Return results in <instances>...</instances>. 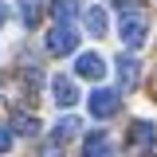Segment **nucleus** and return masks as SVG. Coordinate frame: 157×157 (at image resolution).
Listing matches in <instances>:
<instances>
[{
  "label": "nucleus",
  "instance_id": "nucleus-1",
  "mask_svg": "<svg viewBox=\"0 0 157 157\" xmlns=\"http://www.w3.org/2000/svg\"><path fill=\"white\" fill-rule=\"evenodd\" d=\"M118 36H122V43H126L130 51L145 47V39H149V20L141 16V12H134V16H122V24H118Z\"/></svg>",
  "mask_w": 157,
  "mask_h": 157
},
{
  "label": "nucleus",
  "instance_id": "nucleus-2",
  "mask_svg": "<svg viewBox=\"0 0 157 157\" xmlns=\"http://www.w3.org/2000/svg\"><path fill=\"white\" fill-rule=\"evenodd\" d=\"M75 47H78V32L71 24H55L47 32V51L51 55H75Z\"/></svg>",
  "mask_w": 157,
  "mask_h": 157
},
{
  "label": "nucleus",
  "instance_id": "nucleus-3",
  "mask_svg": "<svg viewBox=\"0 0 157 157\" xmlns=\"http://www.w3.org/2000/svg\"><path fill=\"white\" fill-rule=\"evenodd\" d=\"M86 102H90V114H94V118H114L118 110H122V98H118V90H106V86H98V90L86 98Z\"/></svg>",
  "mask_w": 157,
  "mask_h": 157
},
{
  "label": "nucleus",
  "instance_id": "nucleus-4",
  "mask_svg": "<svg viewBox=\"0 0 157 157\" xmlns=\"http://www.w3.org/2000/svg\"><path fill=\"white\" fill-rule=\"evenodd\" d=\"M75 75L78 78H94V82H98V78L106 75V59L98 55V51H82V55L75 59Z\"/></svg>",
  "mask_w": 157,
  "mask_h": 157
},
{
  "label": "nucleus",
  "instance_id": "nucleus-5",
  "mask_svg": "<svg viewBox=\"0 0 157 157\" xmlns=\"http://www.w3.org/2000/svg\"><path fill=\"white\" fill-rule=\"evenodd\" d=\"M51 98L59 102V110L75 106V102H78V86H75V78H67V75H55V78H51Z\"/></svg>",
  "mask_w": 157,
  "mask_h": 157
},
{
  "label": "nucleus",
  "instance_id": "nucleus-6",
  "mask_svg": "<svg viewBox=\"0 0 157 157\" xmlns=\"http://www.w3.org/2000/svg\"><path fill=\"white\" fill-rule=\"evenodd\" d=\"M82 157H114V145H110V134L106 130H94L82 141Z\"/></svg>",
  "mask_w": 157,
  "mask_h": 157
},
{
  "label": "nucleus",
  "instance_id": "nucleus-7",
  "mask_svg": "<svg viewBox=\"0 0 157 157\" xmlns=\"http://www.w3.org/2000/svg\"><path fill=\"white\" fill-rule=\"evenodd\" d=\"M118 78H122V90H134L141 82V63L134 55H118Z\"/></svg>",
  "mask_w": 157,
  "mask_h": 157
},
{
  "label": "nucleus",
  "instance_id": "nucleus-8",
  "mask_svg": "<svg viewBox=\"0 0 157 157\" xmlns=\"http://www.w3.org/2000/svg\"><path fill=\"white\" fill-rule=\"evenodd\" d=\"M82 28L94 39L106 36V8H102V4H86V8H82Z\"/></svg>",
  "mask_w": 157,
  "mask_h": 157
},
{
  "label": "nucleus",
  "instance_id": "nucleus-9",
  "mask_svg": "<svg viewBox=\"0 0 157 157\" xmlns=\"http://www.w3.org/2000/svg\"><path fill=\"white\" fill-rule=\"evenodd\" d=\"M78 130H82V122H78L75 114H67V118H59V126H55V145H63L67 137H75Z\"/></svg>",
  "mask_w": 157,
  "mask_h": 157
},
{
  "label": "nucleus",
  "instance_id": "nucleus-10",
  "mask_svg": "<svg viewBox=\"0 0 157 157\" xmlns=\"http://www.w3.org/2000/svg\"><path fill=\"white\" fill-rule=\"evenodd\" d=\"M8 130H16V134H24V137H36L39 134V118L36 114H16Z\"/></svg>",
  "mask_w": 157,
  "mask_h": 157
},
{
  "label": "nucleus",
  "instance_id": "nucleus-11",
  "mask_svg": "<svg viewBox=\"0 0 157 157\" xmlns=\"http://www.w3.org/2000/svg\"><path fill=\"white\" fill-rule=\"evenodd\" d=\"M75 12H78V0H51V16H55V24H71Z\"/></svg>",
  "mask_w": 157,
  "mask_h": 157
},
{
  "label": "nucleus",
  "instance_id": "nucleus-12",
  "mask_svg": "<svg viewBox=\"0 0 157 157\" xmlns=\"http://www.w3.org/2000/svg\"><path fill=\"white\" fill-rule=\"evenodd\" d=\"M130 141H134V145H141V149L149 153V141H153V126H149V122H134V130H130Z\"/></svg>",
  "mask_w": 157,
  "mask_h": 157
},
{
  "label": "nucleus",
  "instance_id": "nucleus-13",
  "mask_svg": "<svg viewBox=\"0 0 157 157\" xmlns=\"http://www.w3.org/2000/svg\"><path fill=\"white\" fill-rule=\"evenodd\" d=\"M20 16H24V24L32 28L39 20V0H20Z\"/></svg>",
  "mask_w": 157,
  "mask_h": 157
},
{
  "label": "nucleus",
  "instance_id": "nucleus-14",
  "mask_svg": "<svg viewBox=\"0 0 157 157\" xmlns=\"http://www.w3.org/2000/svg\"><path fill=\"white\" fill-rule=\"evenodd\" d=\"M141 4H145V0H114V8L122 12V16H134V12H141Z\"/></svg>",
  "mask_w": 157,
  "mask_h": 157
},
{
  "label": "nucleus",
  "instance_id": "nucleus-15",
  "mask_svg": "<svg viewBox=\"0 0 157 157\" xmlns=\"http://www.w3.org/2000/svg\"><path fill=\"white\" fill-rule=\"evenodd\" d=\"M8 149H12V130L0 126V153H8Z\"/></svg>",
  "mask_w": 157,
  "mask_h": 157
},
{
  "label": "nucleus",
  "instance_id": "nucleus-16",
  "mask_svg": "<svg viewBox=\"0 0 157 157\" xmlns=\"http://www.w3.org/2000/svg\"><path fill=\"white\" fill-rule=\"evenodd\" d=\"M39 157H67V153H63V145H55V141H47V145H43V153H39Z\"/></svg>",
  "mask_w": 157,
  "mask_h": 157
},
{
  "label": "nucleus",
  "instance_id": "nucleus-17",
  "mask_svg": "<svg viewBox=\"0 0 157 157\" xmlns=\"http://www.w3.org/2000/svg\"><path fill=\"white\" fill-rule=\"evenodd\" d=\"M4 20H8V8H4V4H0V24H4Z\"/></svg>",
  "mask_w": 157,
  "mask_h": 157
}]
</instances>
